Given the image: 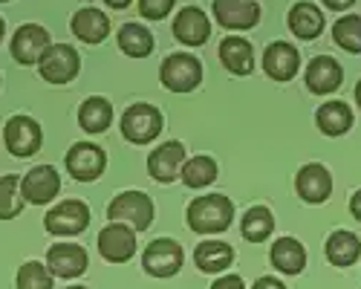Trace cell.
I'll use <instances>...</instances> for the list:
<instances>
[{
    "label": "cell",
    "instance_id": "cell-25",
    "mask_svg": "<svg viewBox=\"0 0 361 289\" xmlns=\"http://www.w3.org/2000/svg\"><path fill=\"white\" fill-rule=\"evenodd\" d=\"M194 264H197L200 272H208V275L226 272L234 264V249L223 240H205L194 252Z\"/></svg>",
    "mask_w": 361,
    "mask_h": 289
},
{
    "label": "cell",
    "instance_id": "cell-26",
    "mask_svg": "<svg viewBox=\"0 0 361 289\" xmlns=\"http://www.w3.org/2000/svg\"><path fill=\"white\" fill-rule=\"evenodd\" d=\"M315 125L324 136H344L353 128V110L344 102H324L315 113Z\"/></svg>",
    "mask_w": 361,
    "mask_h": 289
},
{
    "label": "cell",
    "instance_id": "cell-29",
    "mask_svg": "<svg viewBox=\"0 0 361 289\" xmlns=\"http://www.w3.org/2000/svg\"><path fill=\"white\" fill-rule=\"evenodd\" d=\"M118 49L130 58H145L154 52V35L142 23H125L118 29Z\"/></svg>",
    "mask_w": 361,
    "mask_h": 289
},
{
    "label": "cell",
    "instance_id": "cell-15",
    "mask_svg": "<svg viewBox=\"0 0 361 289\" xmlns=\"http://www.w3.org/2000/svg\"><path fill=\"white\" fill-rule=\"evenodd\" d=\"M185 165V148L183 142H165L147 156V171L157 183H173Z\"/></svg>",
    "mask_w": 361,
    "mask_h": 289
},
{
    "label": "cell",
    "instance_id": "cell-31",
    "mask_svg": "<svg viewBox=\"0 0 361 289\" xmlns=\"http://www.w3.org/2000/svg\"><path fill=\"white\" fill-rule=\"evenodd\" d=\"M333 41L344 52L358 55L361 52V15H341L333 23Z\"/></svg>",
    "mask_w": 361,
    "mask_h": 289
},
{
    "label": "cell",
    "instance_id": "cell-17",
    "mask_svg": "<svg viewBox=\"0 0 361 289\" xmlns=\"http://www.w3.org/2000/svg\"><path fill=\"white\" fill-rule=\"evenodd\" d=\"M341 81H344V70H341V64L336 61V58L318 55V58H312V61H310V67H307V87H310V93L329 96V93L338 90Z\"/></svg>",
    "mask_w": 361,
    "mask_h": 289
},
{
    "label": "cell",
    "instance_id": "cell-3",
    "mask_svg": "<svg viewBox=\"0 0 361 289\" xmlns=\"http://www.w3.org/2000/svg\"><path fill=\"white\" fill-rule=\"evenodd\" d=\"M159 78L171 93H191L202 81V64L191 52H173L162 61Z\"/></svg>",
    "mask_w": 361,
    "mask_h": 289
},
{
    "label": "cell",
    "instance_id": "cell-38",
    "mask_svg": "<svg viewBox=\"0 0 361 289\" xmlns=\"http://www.w3.org/2000/svg\"><path fill=\"white\" fill-rule=\"evenodd\" d=\"M350 214H353V217L361 223V188H358V191L350 197Z\"/></svg>",
    "mask_w": 361,
    "mask_h": 289
},
{
    "label": "cell",
    "instance_id": "cell-32",
    "mask_svg": "<svg viewBox=\"0 0 361 289\" xmlns=\"http://www.w3.org/2000/svg\"><path fill=\"white\" fill-rule=\"evenodd\" d=\"M20 209H23L20 183H18V177L6 173V177H0V220H12V217H18Z\"/></svg>",
    "mask_w": 361,
    "mask_h": 289
},
{
    "label": "cell",
    "instance_id": "cell-40",
    "mask_svg": "<svg viewBox=\"0 0 361 289\" xmlns=\"http://www.w3.org/2000/svg\"><path fill=\"white\" fill-rule=\"evenodd\" d=\"M355 104H358V107H361V81H358V84H355Z\"/></svg>",
    "mask_w": 361,
    "mask_h": 289
},
{
    "label": "cell",
    "instance_id": "cell-22",
    "mask_svg": "<svg viewBox=\"0 0 361 289\" xmlns=\"http://www.w3.org/2000/svg\"><path fill=\"white\" fill-rule=\"evenodd\" d=\"M73 26V35L84 44H102L110 32V18L93 6H87V9H78L70 20Z\"/></svg>",
    "mask_w": 361,
    "mask_h": 289
},
{
    "label": "cell",
    "instance_id": "cell-10",
    "mask_svg": "<svg viewBox=\"0 0 361 289\" xmlns=\"http://www.w3.org/2000/svg\"><path fill=\"white\" fill-rule=\"evenodd\" d=\"M4 139H6V148L12 156H32L35 151H41V125L29 116H12L4 128Z\"/></svg>",
    "mask_w": 361,
    "mask_h": 289
},
{
    "label": "cell",
    "instance_id": "cell-14",
    "mask_svg": "<svg viewBox=\"0 0 361 289\" xmlns=\"http://www.w3.org/2000/svg\"><path fill=\"white\" fill-rule=\"evenodd\" d=\"M47 266L55 278H78L87 272L90 257L78 243H55L47 252Z\"/></svg>",
    "mask_w": 361,
    "mask_h": 289
},
{
    "label": "cell",
    "instance_id": "cell-4",
    "mask_svg": "<svg viewBox=\"0 0 361 289\" xmlns=\"http://www.w3.org/2000/svg\"><path fill=\"white\" fill-rule=\"evenodd\" d=\"M122 133L133 144H147L162 133V113L154 104H130L122 116Z\"/></svg>",
    "mask_w": 361,
    "mask_h": 289
},
{
    "label": "cell",
    "instance_id": "cell-27",
    "mask_svg": "<svg viewBox=\"0 0 361 289\" xmlns=\"http://www.w3.org/2000/svg\"><path fill=\"white\" fill-rule=\"evenodd\" d=\"M113 122V107L107 99L102 96H90L87 102H81L78 107V125L87 130V133H104Z\"/></svg>",
    "mask_w": 361,
    "mask_h": 289
},
{
    "label": "cell",
    "instance_id": "cell-18",
    "mask_svg": "<svg viewBox=\"0 0 361 289\" xmlns=\"http://www.w3.org/2000/svg\"><path fill=\"white\" fill-rule=\"evenodd\" d=\"M214 18L226 29H252L260 20L255 0H214Z\"/></svg>",
    "mask_w": 361,
    "mask_h": 289
},
{
    "label": "cell",
    "instance_id": "cell-2",
    "mask_svg": "<svg viewBox=\"0 0 361 289\" xmlns=\"http://www.w3.org/2000/svg\"><path fill=\"white\" fill-rule=\"evenodd\" d=\"M154 199L145 191H122L118 197H113V202L107 206V220L110 223H125L133 231H145L154 223Z\"/></svg>",
    "mask_w": 361,
    "mask_h": 289
},
{
    "label": "cell",
    "instance_id": "cell-8",
    "mask_svg": "<svg viewBox=\"0 0 361 289\" xmlns=\"http://www.w3.org/2000/svg\"><path fill=\"white\" fill-rule=\"evenodd\" d=\"M67 171L73 173V180L78 183H93L99 180L104 168H107V156L99 144H90V142H75L73 148L67 151V159H64Z\"/></svg>",
    "mask_w": 361,
    "mask_h": 289
},
{
    "label": "cell",
    "instance_id": "cell-42",
    "mask_svg": "<svg viewBox=\"0 0 361 289\" xmlns=\"http://www.w3.org/2000/svg\"><path fill=\"white\" fill-rule=\"evenodd\" d=\"M67 289H84V286H67Z\"/></svg>",
    "mask_w": 361,
    "mask_h": 289
},
{
    "label": "cell",
    "instance_id": "cell-43",
    "mask_svg": "<svg viewBox=\"0 0 361 289\" xmlns=\"http://www.w3.org/2000/svg\"><path fill=\"white\" fill-rule=\"evenodd\" d=\"M0 4H6V0H0Z\"/></svg>",
    "mask_w": 361,
    "mask_h": 289
},
{
    "label": "cell",
    "instance_id": "cell-33",
    "mask_svg": "<svg viewBox=\"0 0 361 289\" xmlns=\"http://www.w3.org/2000/svg\"><path fill=\"white\" fill-rule=\"evenodd\" d=\"M52 272L47 264H38V260H26V264L18 269V289H52Z\"/></svg>",
    "mask_w": 361,
    "mask_h": 289
},
{
    "label": "cell",
    "instance_id": "cell-20",
    "mask_svg": "<svg viewBox=\"0 0 361 289\" xmlns=\"http://www.w3.org/2000/svg\"><path fill=\"white\" fill-rule=\"evenodd\" d=\"M324 254H326L329 264L338 266V269L355 266L358 257H361V238L353 235V231H347V228H338V231H333V235L326 238Z\"/></svg>",
    "mask_w": 361,
    "mask_h": 289
},
{
    "label": "cell",
    "instance_id": "cell-28",
    "mask_svg": "<svg viewBox=\"0 0 361 289\" xmlns=\"http://www.w3.org/2000/svg\"><path fill=\"white\" fill-rule=\"evenodd\" d=\"M240 231H243V238L249 243H263L275 231V214L266 206H252L243 214V220H240Z\"/></svg>",
    "mask_w": 361,
    "mask_h": 289
},
{
    "label": "cell",
    "instance_id": "cell-36",
    "mask_svg": "<svg viewBox=\"0 0 361 289\" xmlns=\"http://www.w3.org/2000/svg\"><path fill=\"white\" fill-rule=\"evenodd\" d=\"M252 289H286V283L283 281H278V278H272V275H263V278H257L255 281V286Z\"/></svg>",
    "mask_w": 361,
    "mask_h": 289
},
{
    "label": "cell",
    "instance_id": "cell-19",
    "mask_svg": "<svg viewBox=\"0 0 361 289\" xmlns=\"http://www.w3.org/2000/svg\"><path fill=\"white\" fill-rule=\"evenodd\" d=\"M173 35L176 41H183L185 47H202L212 35V23H208L205 12L197 6H185L173 20Z\"/></svg>",
    "mask_w": 361,
    "mask_h": 289
},
{
    "label": "cell",
    "instance_id": "cell-13",
    "mask_svg": "<svg viewBox=\"0 0 361 289\" xmlns=\"http://www.w3.org/2000/svg\"><path fill=\"white\" fill-rule=\"evenodd\" d=\"M52 47V41H49V32L44 26H38V23H23L18 32H15V38H12V58L18 64H38L41 58H44V52Z\"/></svg>",
    "mask_w": 361,
    "mask_h": 289
},
{
    "label": "cell",
    "instance_id": "cell-39",
    "mask_svg": "<svg viewBox=\"0 0 361 289\" xmlns=\"http://www.w3.org/2000/svg\"><path fill=\"white\" fill-rule=\"evenodd\" d=\"M104 4H107L110 9H128V6L133 4V0H104Z\"/></svg>",
    "mask_w": 361,
    "mask_h": 289
},
{
    "label": "cell",
    "instance_id": "cell-21",
    "mask_svg": "<svg viewBox=\"0 0 361 289\" xmlns=\"http://www.w3.org/2000/svg\"><path fill=\"white\" fill-rule=\"evenodd\" d=\"M269 257H272V266L283 275H300L307 266V249L298 238H281L269 249Z\"/></svg>",
    "mask_w": 361,
    "mask_h": 289
},
{
    "label": "cell",
    "instance_id": "cell-9",
    "mask_svg": "<svg viewBox=\"0 0 361 289\" xmlns=\"http://www.w3.org/2000/svg\"><path fill=\"white\" fill-rule=\"evenodd\" d=\"M99 254L107 264H128L136 254V231L125 223H110L99 231Z\"/></svg>",
    "mask_w": 361,
    "mask_h": 289
},
{
    "label": "cell",
    "instance_id": "cell-37",
    "mask_svg": "<svg viewBox=\"0 0 361 289\" xmlns=\"http://www.w3.org/2000/svg\"><path fill=\"white\" fill-rule=\"evenodd\" d=\"M321 4L326 6V9H333V12H347L355 0H321Z\"/></svg>",
    "mask_w": 361,
    "mask_h": 289
},
{
    "label": "cell",
    "instance_id": "cell-41",
    "mask_svg": "<svg viewBox=\"0 0 361 289\" xmlns=\"http://www.w3.org/2000/svg\"><path fill=\"white\" fill-rule=\"evenodd\" d=\"M0 38H4V18H0Z\"/></svg>",
    "mask_w": 361,
    "mask_h": 289
},
{
    "label": "cell",
    "instance_id": "cell-12",
    "mask_svg": "<svg viewBox=\"0 0 361 289\" xmlns=\"http://www.w3.org/2000/svg\"><path fill=\"white\" fill-rule=\"evenodd\" d=\"M58 191H61V177L52 165H38L20 180V194L32 206H47L58 197Z\"/></svg>",
    "mask_w": 361,
    "mask_h": 289
},
{
    "label": "cell",
    "instance_id": "cell-34",
    "mask_svg": "<svg viewBox=\"0 0 361 289\" xmlns=\"http://www.w3.org/2000/svg\"><path fill=\"white\" fill-rule=\"evenodd\" d=\"M173 4H176V0H139V12L147 20H162L173 9Z\"/></svg>",
    "mask_w": 361,
    "mask_h": 289
},
{
    "label": "cell",
    "instance_id": "cell-23",
    "mask_svg": "<svg viewBox=\"0 0 361 289\" xmlns=\"http://www.w3.org/2000/svg\"><path fill=\"white\" fill-rule=\"evenodd\" d=\"M220 61L234 75H249L255 70V49H252V44L246 38L228 35L220 44Z\"/></svg>",
    "mask_w": 361,
    "mask_h": 289
},
{
    "label": "cell",
    "instance_id": "cell-16",
    "mask_svg": "<svg viewBox=\"0 0 361 289\" xmlns=\"http://www.w3.org/2000/svg\"><path fill=\"white\" fill-rule=\"evenodd\" d=\"M263 70H266L269 78H275V81H292L300 70V55L292 44L275 41V44H269L266 52H263Z\"/></svg>",
    "mask_w": 361,
    "mask_h": 289
},
{
    "label": "cell",
    "instance_id": "cell-1",
    "mask_svg": "<svg viewBox=\"0 0 361 289\" xmlns=\"http://www.w3.org/2000/svg\"><path fill=\"white\" fill-rule=\"evenodd\" d=\"M188 228L197 231V235H217V231H226L234 220V202L226 194H205L191 199V206L185 211Z\"/></svg>",
    "mask_w": 361,
    "mask_h": 289
},
{
    "label": "cell",
    "instance_id": "cell-35",
    "mask_svg": "<svg viewBox=\"0 0 361 289\" xmlns=\"http://www.w3.org/2000/svg\"><path fill=\"white\" fill-rule=\"evenodd\" d=\"M212 289H246V283H243L240 275H223V278H217L212 283Z\"/></svg>",
    "mask_w": 361,
    "mask_h": 289
},
{
    "label": "cell",
    "instance_id": "cell-24",
    "mask_svg": "<svg viewBox=\"0 0 361 289\" xmlns=\"http://www.w3.org/2000/svg\"><path fill=\"white\" fill-rule=\"evenodd\" d=\"M289 29L300 41H315L324 32V12L310 0H300L289 9Z\"/></svg>",
    "mask_w": 361,
    "mask_h": 289
},
{
    "label": "cell",
    "instance_id": "cell-30",
    "mask_svg": "<svg viewBox=\"0 0 361 289\" xmlns=\"http://www.w3.org/2000/svg\"><path fill=\"white\" fill-rule=\"evenodd\" d=\"M179 177H183V183L188 188H205V185H212L217 180V162L212 156H205V154L194 156V159H185Z\"/></svg>",
    "mask_w": 361,
    "mask_h": 289
},
{
    "label": "cell",
    "instance_id": "cell-5",
    "mask_svg": "<svg viewBox=\"0 0 361 289\" xmlns=\"http://www.w3.org/2000/svg\"><path fill=\"white\" fill-rule=\"evenodd\" d=\"M183 260L185 252L176 240L171 238H159V240H150L147 249L142 252V266L147 275L154 278H173L179 269H183Z\"/></svg>",
    "mask_w": 361,
    "mask_h": 289
},
{
    "label": "cell",
    "instance_id": "cell-6",
    "mask_svg": "<svg viewBox=\"0 0 361 289\" xmlns=\"http://www.w3.org/2000/svg\"><path fill=\"white\" fill-rule=\"evenodd\" d=\"M90 226V209L81 199H64L44 217V228L55 238H75Z\"/></svg>",
    "mask_w": 361,
    "mask_h": 289
},
{
    "label": "cell",
    "instance_id": "cell-7",
    "mask_svg": "<svg viewBox=\"0 0 361 289\" xmlns=\"http://www.w3.org/2000/svg\"><path fill=\"white\" fill-rule=\"evenodd\" d=\"M38 70L49 84H70L81 70V58L70 44H52L38 61Z\"/></svg>",
    "mask_w": 361,
    "mask_h": 289
},
{
    "label": "cell",
    "instance_id": "cell-11",
    "mask_svg": "<svg viewBox=\"0 0 361 289\" xmlns=\"http://www.w3.org/2000/svg\"><path fill=\"white\" fill-rule=\"evenodd\" d=\"M295 191L304 202H310V206H321V202H326L329 194H333V173L321 162H307L295 177Z\"/></svg>",
    "mask_w": 361,
    "mask_h": 289
}]
</instances>
